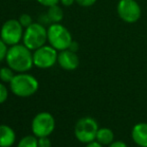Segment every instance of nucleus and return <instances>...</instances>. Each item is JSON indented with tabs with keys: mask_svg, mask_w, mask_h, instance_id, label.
Listing matches in <instances>:
<instances>
[{
	"mask_svg": "<svg viewBox=\"0 0 147 147\" xmlns=\"http://www.w3.org/2000/svg\"><path fill=\"white\" fill-rule=\"evenodd\" d=\"M85 147H103L102 144H100L98 141H96V140H94V141L92 142H89V143L86 144Z\"/></svg>",
	"mask_w": 147,
	"mask_h": 147,
	"instance_id": "26",
	"label": "nucleus"
},
{
	"mask_svg": "<svg viewBox=\"0 0 147 147\" xmlns=\"http://www.w3.org/2000/svg\"><path fill=\"white\" fill-rule=\"evenodd\" d=\"M21 1H27V0H21Z\"/></svg>",
	"mask_w": 147,
	"mask_h": 147,
	"instance_id": "27",
	"label": "nucleus"
},
{
	"mask_svg": "<svg viewBox=\"0 0 147 147\" xmlns=\"http://www.w3.org/2000/svg\"><path fill=\"white\" fill-rule=\"evenodd\" d=\"M11 92L14 95L22 98L34 95L39 89V82L33 75L23 72L14 75L13 79L9 83Z\"/></svg>",
	"mask_w": 147,
	"mask_h": 147,
	"instance_id": "2",
	"label": "nucleus"
},
{
	"mask_svg": "<svg viewBox=\"0 0 147 147\" xmlns=\"http://www.w3.org/2000/svg\"><path fill=\"white\" fill-rule=\"evenodd\" d=\"M46 42L47 28L44 26V24L33 22L30 26L25 28L22 43L31 51H34L39 47L45 45Z\"/></svg>",
	"mask_w": 147,
	"mask_h": 147,
	"instance_id": "4",
	"label": "nucleus"
},
{
	"mask_svg": "<svg viewBox=\"0 0 147 147\" xmlns=\"http://www.w3.org/2000/svg\"><path fill=\"white\" fill-rule=\"evenodd\" d=\"M96 141L102 145H110L114 141V132L110 128H99L96 134Z\"/></svg>",
	"mask_w": 147,
	"mask_h": 147,
	"instance_id": "13",
	"label": "nucleus"
},
{
	"mask_svg": "<svg viewBox=\"0 0 147 147\" xmlns=\"http://www.w3.org/2000/svg\"><path fill=\"white\" fill-rule=\"evenodd\" d=\"M16 141V133L12 127L0 124V147H11Z\"/></svg>",
	"mask_w": 147,
	"mask_h": 147,
	"instance_id": "12",
	"label": "nucleus"
},
{
	"mask_svg": "<svg viewBox=\"0 0 147 147\" xmlns=\"http://www.w3.org/2000/svg\"><path fill=\"white\" fill-rule=\"evenodd\" d=\"M47 18L49 19L50 23H60L63 19V10L58 4L48 7V10L46 12Z\"/></svg>",
	"mask_w": 147,
	"mask_h": 147,
	"instance_id": "14",
	"label": "nucleus"
},
{
	"mask_svg": "<svg viewBox=\"0 0 147 147\" xmlns=\"http://www.w3.org/2000/svg\"><path fill=\"white\" fill-rule=\"evenodd\" d=\"M117 14L122 21L130 24L135 23L141 17V7L136 0H119Z\"/></svg>",
	"mask_w": 147,
	"mask_h": 147,
	"instance_id": "9",
	"label": "nucleus"
},
{
	"mask_svg": "<svg viewBox=\"0 0 147 147\" xmlns=\"http://www.w3.org/2000/svg\"><path fill=\"white\" fill-rule=\"evenodd\" d=\"M16 147H38V138L35 135H26L18 141Z\"/></svg>",
	"mask_w": 147,
	"mask_h": 147,
	"instance_id": "16",
	"label": "nucleus"
},
{
	"mask_svg": "<svg viewBox=\"0 0 147 147\" xmlns=\"http://www.w3.org/2000/svg\"><path fill=\"white\" fill-rule=\"evenodd\" d=\"M16 72L9 66H4L0 68V80L3 83H10L11 80L13 79L14 75Z\"/></svg>",
	"mask_w": 147,
	"mask_h": 147,
	"instance_id": "15",
	"label": "nucleus"
},
{
	"mask_svg": "<svg viewBox=\"0 0 147 147\" xmlns=\"http://www.w3.org/2000/svg\"><path fill=\"white\" fill-rule=\"evenodd\" d=\"M74 2H75V0H60V3L65 7H69V6L73 5Z\"/></svg>",
	"mask_w": 147,
	"mask_h": 147,
	"instance_id": "25",
	"label": "nucleus"
},
{
	"mask_svg": "<svg viewBox=\"0 0 147 147\" xmlns=\"http://www.w3.org/2000/svg\"><path fill=\"white\" fill-rule=\"evenodd\" d=\"M108 147H128L127 144L123 141H113Z\"/></svg>",
	"mask_w": 147,
	"mask_h": 147,
	"instance_id": "23",
	"label": "nucleus"
},
{
	"mask_svg": "<svg viewBox=\"0 0 147 147\" xmlns=\"http://www.w3.org/2000/svg\"><path fill=\"white\" fill-rule=\"evenodd\" d=\"M55 118L49 112H39L33 117L31 122V131L37 138L50 136L55 129Z\"/></svg>",
	"mask_w": 147,
	"mask_h": 147,
	"instance_id": "6",
	"label": "nucleus"
},
{
	"mask_svg": "<svg viewBox=\"0 0 147 147\" xmlns=\"http://www.w3.org/2000/svg\"><path fill=\"white\" fill-rule=\"evenodd\" d=\"M97 0H75V3H77L81 7H90L96 3Z\"/></svg>",
	"mask_w": 147,
	"mask_h": 147,
	"instance_id": "21",
	"label": "nucleus"
},
{
	"mask_svg": "<svg viewBox=\"0 0 147 147\" xmlns=\"http://www.w3.org/2000/svg\"><path fill=\"white\" fill-rule=\"evenodd\" d=\"M8 98V89L3 82H0V104L4 103Z\"/></svg>",
	"mask_w": 147,
	"mask_h": 147,
	"instance_id": "18",
	"label": "nucleus"
},
{
	"mask_svg": "<svg viewBox=\"0 0 147 147\" xmlns=\"http://www.w3.org/2000/svg\"><path fill=\"white\" fill-rule=\"evenodd\" d=\"M36 1L41 5L45 6V7H50V6L60 3V0H36Z\"/></svg>",
	"mask_w": 147,
	"mask_h": 147,
	"instance_id": "22",
	"label": "nucleus"
},
{
	"mask_svg": "<svg viewBox=\"0 0 147 147\" xmlns=\"http://www.w3.org/2000/svg\"><path fill=\"white\" fill-rule=\"evenodd\" d=\"M5 61L16 73L28 72L34 66L33 51L28 49L23 43L12 45L8 48Z\"/></svg>",
	"mask_w": 147,
	"mask_h": 147,
	"instance_id": "1",
	"label": "nucleus"
},
{
	"mask_svg": "<svg viewBox=\"0 0 147 147\" xmlns=\"http://www.w3.org/2000/svg\"><path fill=\"white\" fill-rule=\"evenodd\" d=\"M8 45L0 38V62H2L3 60L6 59V55L8 52Z\"/></svg>",
	"mask_w": 147,
	"mask_h": 147,
	"instance_id": "19",
	"label": "nucleus"
},
{
	"mask_svg": "<svg viewBox=\"0 0 147 147\" xmlns=\"http://www.w3.org/2000/svg\"><path fill=\"white\" fill-rule=\"evenodd\" d=\"M24 28L18 19H8L2 24L0 29V38L8 45L19 44L23 39Z\"/></svg>",
	"mask_w": 147,
	"mask_h": 147,
	"instance_id": "7",
	"label": "nucleus"
},
{
	"mask_svg": "<svg viewBox=\"0 0 147 147\" xmlns=\"http://www.w3.org/2000/svg\"><path fill=\"white\" fill-rule=\"evenodd\" d=\"M18 21H19V23L23 26L24 29L27 28L28 26H30L31 24L33 23L32 17H31L29 14H27V13H22L21 15L18 17Z\"/></svg>",
	"mask_w": 147,
	"mask_h": 147,
	"instance_id": "17",
	"label": "nucleus"
},
{
	"mask_svg": "<svg viewBox=\"0 0 147 147\" xmlns=\"http://www.w3.org/2000/svg\"><path fill=\"white\" fill-rule=\"evenodd\" d=\"M98 129V123L96 120L89 116L82 117L76 122L74 127V135L79 142L87 144L96 139Z\"/></svg>",
	"mask_w": 147,
	"mask_h": 147,
	"instance_id": "5",
	"label": "nucleus"
},
{
	"mask_svg": "<svg viewBox=\"0 0 147 147\" xmlns=\"http://www.w3.org/2000/svg\"><path fill=\"white\" fill-rule=\"evenodd\" d=\"M47 41L57 51L68 49L73 41L70 31L60 23H51L47 28Z\"/></svg>",
	"mask_w": 147,
	"mask_h": 147,
	"instance_id": "3",
	"label": "nucleus"
},
{
	"mask_svg": "<svg viewBox=\"0 0 147 147\" xmlns=\"http://www.w3.org/2000/svg\"><path fill=\"white\" fill-rule=\"evenodd\" d=\"M68 49H69V50H71V51H73V52H77L78 49H79V44H78L76 41L73 40L71 42V44H70V46L68 47Z\"/></svg>",
	"mask_w": 147,
	"mask_h": 147,
	"instance_id": "24",
	"label": "nucleus"
},
{
	"mask_svg": "<svg viewBox=\"0 0 147 147\" xmlns=\"http://www.w3.org/2000/svg\"><path fill=\"white\" fill-rule=\"evenodd\" d=\"M51 140L49 139V136L38 138V147H51Z\"/></svg>",
	"mask_w": 147,
	"mask_h": 147,
	"instance_id": "20",
	"label": "nucleus"
},
{
	"mask_svg": "<svg viewBox=\"0 0 147 147\" xmlns=\"http://www.w3.org/2000/svg\"><path fill=\"white\" fill-rule=\"evenodd\" d=\"M58 52L50 44L43 45L33 51V63L34 66L40 69H48L57 63Z\"/></svg>",
	"mask_w": 147,
	"mask_h": 147,
	"instance_id": "8",
	"label": "nucleus"
},
{
	"mask_svg": "<svg viewBox=\"0 0 147 147\" xmlns=\"http://www.w3.org/2000/svg\"><path fill=\"white\" fill-rule=\"evenodd\" d=\"M131 137L134 143L139 147H147V123L140 122L133 126Z\"/></svg>",
	"mask_w": 147,
	"mask_h": 147,
	"instance_id": "11",
	"label": "nucleus"
},
{
	"mask_svg": "<svg viewBox=\"0 0 147 147\" xmlns=\"http://www.w3.org/2000/svg\"><path fill=\"white\" fill-rule=\"evenodd\" d=\"M79 57L76 54V52L65 49L58 52V58H57V63L62 69L66 71H73L77 69L79 66Z\"/></svg>",
	"mask_w": 147,
	"mask_h": 147,
	"instance_id": "10",
	"label": "nucleus"
}]
</instances>
